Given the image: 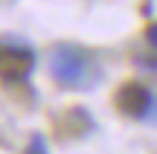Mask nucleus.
<instances>
[{"label": "nucleus", "instance_id": "f03ea898", "mask_svg": "<svg viewBox=\"0 0 157 154\" xmlns=\"http://www.w3.org/2000/svg\"><path fill=\"white\" fill-rule=\"evenodd\" d=\"M117 108L122 111L125 116L148 119V114H151V108H154V96L140 81H128V85H122L119 93H117Z\"/></svg>", "mask_w": 157, "mask_h": 154}, {"label": "nucleus", "instance_id": "39448f33", "mask_svg": "<svg viewBox=\"0 0 157 154\" xmlns=\"http://www.w3.org/2000/svg\"><path fill=\"white\" fill-rule=\"evenodd\" d=\"M146 38H148V44H151L154 50H157V23H151V26L146 29Z\"/></svg>", "mask_w": 157, "mask_h": 154}, {"label": "nucleus", "instance_id": "f257e3e1", "mask_svg": "<svg viewBox=\"0 0 157 154\" xmlns=\"http://www.w3.org/2000/svg\"><path fill=\"white\" fill-rule=\"evenodd\" d=\"M50 73L58 85L64 87H76V90H84V87L96 85L99 79V67L93 64V58L87 52L76 50V47H58L50 55Z\"/></svg>", "mask_w": 157, "mask_h": 154}, {"label": "nucleus", "instance_id": "7ed1b4c3", "mask_svg": "<svg viewBox=\"0 0 157 154\" xmlns=\"http://www.w3.org/2000/svg\"><path fill=\"white\" fill-rule=\"evenodd\" d=\"M35 67V55L26 47H6L3 50V73L6 79H23Z\"/></svg>", "mask_w": 157, "mask_h": 154}, {"label": "nucleus", "instance_id": "20e7f679", "mask_svg": "<svg viewBox=\"0 0 157 154\" xmlns=\"http://www.w3.org/2000/svg\"><path fill=\"white\" fill-rule=\"evenodd\" d=\"M23 154H50L47 151V140L41 137V134H32V137H29V145L23 148Z\"/></svg>", "mask_w": 157, "mask_h": 154}]
</instances>
